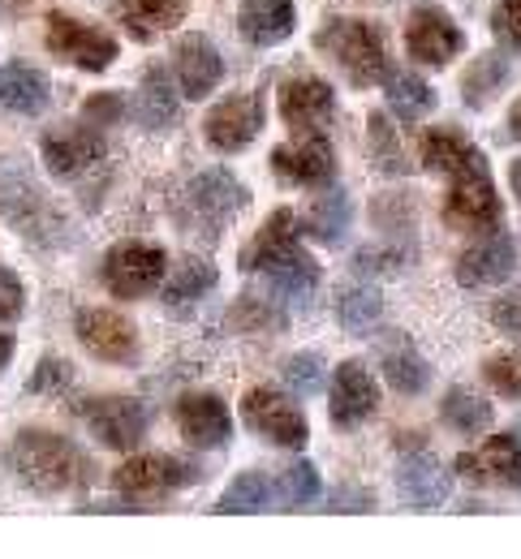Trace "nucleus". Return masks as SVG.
Listing matches in <instances>:
<instances>
[{
    "instance_id": "f704fd0d",
    "label": "nucleus",
    "mask_w": 521,
    "mask_h": 559,
    "mask_svg": "<svg viewBox=\"0 0 521 559\" xmlns=\"http://www.w3.org/2000/svg\"><path fill=\"white\" fill-rule=\"evenodd\" d=\"M216 288V267L203 259H181V267L164 284V306L168 310H190L194 301H203Z\"/></svg>"
},
{
    "instance_id": "603ef678",
    "label": "nucleus",
    "mask_w": 521,
    "mask_h": 559,
    "mask_svg": "<svg viewBox=\"0 0 521 559\" xmlns=\"http://www.w3.org/2000/svg\"><path fill=\"white\" fill-rule=\"evenodd\" d=\"M509 134L521 142V95H518V104L509 108Z\"/></svg>"
},
{
    "instance_id": "5701e85b",
    "label": "nucleus",
    "mask_w": 521,
    "mask_h": 559,
    "mask_svg": "<svg viewBox=\"0 0 521 559\" xmlns=\"http://www.w3.org/2000/svg\"><path fill=\"white\" fill-rule=\"evenodd\" d=\"M237 31L254 48H276L298 31V4L294 0H241Z\"/></svg>"
},
{
    "instance_id": "c03bdc74",
    "label": "nucleus",
    "mask_w": 521,
    "mask_h": 559,
    "mask_svg": "<svg viewBox=\"0 0 521 559\" xmlns=\"http://www.w3.org/2000/svg\"><path fill=\"white\" fill-rule=\"evenodd\" d=\"M492 31L505 48L521 52V0H500L496 13H492Z\"/></svg>"
},
{
    "instance_id": "aec40b11",
    "label": "nucleus",
    "mask_w": 521,
    "mask_h": 559,
    "mask_svg": "<svg viewBox=\"0 0 521 559\" xmlns=\"http://www.w3.org/2000/svg\"><path fill=\"white\" fill-rule=\"evenodd\" d=\"M518 267V246L509 233H492L483 241H474L461 259H457V284L465 288H492V284H505Z\"/></svg>"
},
{
    "instance_id": "6ab92c4d",
    "label": "nucleus",
    "mask_w": 521,
    "mask_h": 559,
    "mask_svg": "<svg viewBox=\"0 0 521 559\" xmlns=\"http://www.w3.org/2000/svg\"><path fill=\"white\" fill-rule=\"evenodd\" d=\"M281 117H285L289 130L315 134V130H323V126L336 117V95H332V86H328L323 78H315V73L289 78V82L281 86Z\"/></svg>"
},
{
    "instance_id": "72a5a7b5",
    "label": "nucleus",
    "mask_w": 521,
    "mask_h": 559,
    "mask_svg": "<svg viewBox=\"0 0 521 559\" xmlns=\"http://www.w3.org/2000/svg\"><path fill=\"white\" fill-rule=\"evenodd\" d=\"M379 314H383V297H379V288H371V284H345L336 293V323L345 332L367 336L375 323H379Z\"/></svg>"
},
{
    "instance_id": "a878e982",
    "label": "nucleus",
    "mask_w": 521,
    "mask_h": 559,
    "mask_svg": "<svg viewBox=\"0 0 521 559\" xmlns=\"http://www.w3.org/2000/svg\"><path fill=\"white\" fill-rule=\"evenodd\" d=\"M48 99H52V82L39 66H26V61L0 66V108L17 117H39Z\"/></svg>"
},
{
    "instance_id": "4c0bfd02",
    "label": "nucleus",
    "mask_w": 521,
    "mask_h": 559,
    "mask_svg": "<svg viewBox=\"0 0 521 559\" xmlns=\"http://www.w3.org/2000/svg\"><path fill=\"white\" fill-rule=\"evenodd\" d=\"M367 142H371V164L379 173H410V164H405V151H401V142L392 134V126H388V117L383 112H371V130H367Z\"/></svg>"
},
{
    "instance_id": "4468645a",
    "label": "nucleus",
    "mask_w": 521,
    "mask_h": 559,
    "mask_svg": "<svg viewBox=\"0 0 521 559\" xmlns=\"http://www.w3.org/2000/svg\"><path fill=\"white\" fill-rule=\"evenodd\" d=\"M379 409V388H375L371 370L363 361H341L332 374V392H328V414L336 430H358L363 421L375 418Z\"/></svg>"
},
{
    "instance_id": "0eeeda50",
    "label": "nucleus",
    "mask_w": 521,
    "mask_h": 559,
    "mask_svg": "<svg viewBox=\"0 0 521 559\" xmlns=\"http://www.w3.org/2000/svg\"><path fill=\"white\" fill-rule=\"evenodd\" d=\"M250 203V190L228 173V168H208L190 181L186 190V207L194 215L203 237H221V228H228Z\"/></svg>"
},
{
    "instance_id": "39448f33",
    "label": "nucleus",
    "mask_w": 521,
    "mask_h": 559,
    "mask_svg": "<svg viewBox=\"0 0 521 559\" xmlns=\"http://www.w3.org/2000/svg\"><path fill=\"white\" fill-rule=\"evenodd\" d=\"M199 478H203V465L181 461V456H168V452H147V456L126 461L113 474V487L121 490L126 499H134V503H151V499H164L173 490L194 487Z\"/></svg>"
},
{
    "instance_id": "c85d7f7f",
    "label": "nucleus",
    "mask_w": 521,
    "mask_h": 559,
    "mask_svg": "<svg viewBox=\"0 0 521 559\" xmlns=\"http://www.w3.org/2000/svg\"><path fill=\"white\" fill-rule=\"evenodd\" d=\"M289 246H298V215L289 207L272 211L268 219H263V228L246 241V250H241V272H263L276 254H285Z\"/></svg>"
},
{
    "instance_id": "a18cd8bd",
    "label": "nucleus",
    "mask_w": 521,
    "mask_h": 559,
    "mask_svg": "<svg viewBox=\"0 0 521 559\" xmlns=\"http://www.w3.org/2000/svg\"><path fill=\"white\" fill-rule=\"evenodd\" d=\"M22 310H26V284L17 280V272L0 267V323L22 319Z\"/></svg>"
},
{
    "instance_id": "79ce46f5",
    "label": "nucleus",
    "mask_w": 521,
    "mask_h": 559,
    "mask_svg": "<svg viewBox=\"0 0 521 559\" xmlns=\"http://www.w3.org/2000/svg\"><path fill=\"white\" fill-rule=\"evenodd\" d=\"M70 383H74V366H70L66 357H44V361L35 366L26 392H35V396H57V392H66Z\"/></svg>"
},
{
    "instance_id": "cd10ccee",
    "label": "nucleus",
    "mask_w": 521,
    "mask_h": 559,
    "mask_svg": "<svg viewBox=\"0 0 521 559\" xmlns=\"http://www.w3.org/2000/svg\"><path fill=\"white\" fill-rule=\"evenodd\" d=\"M259 276L268 280V288H272L281 301H306V297L319 288V267H315V259H310L301 246H289L285 254H276Z\"/></svg>"
},
{
    "instance_id": "f03ea898",
    "label": "nucleus",
    "mask_w": 521,
    "mask_h": 559,
    "mask_svg": "<svg viewBox=\"0 0 521 559\" xmlns=\"http://www.w3.org/2000/svg\"><path fill=\"white\" fill-rule=\"evenodd\" d=\"M0 219L39 250H57L70 241V219L44 194L39 177L22 155L0 159Z\"/></svg>"
},
{
    "instance_id": "37998d69",
    "label": "nucleus",
    "mask_w": 521,
    "mask_h": 559,
    "mask_svg": "<svg viewBox=\"0 0 521 559\" xmlns=\"http://www.w3.org/2000/svg\"><path fill=\"white\" fill-rule=\"evenodd\" d=\"M483 374H487V383H492L500 396H513V401H521V353H500V357H487Z\"/></svg>"
},
{
    "instance_id": "c9c22d12",
    "label": "nucleus",
    "mask_w": 521,
    "mask_h": 559,
    "mask_svg": "<svg viewBox=\"0 0 521 559\" xmlns=\"http://www.w3.org/2000/svg\"><path fill=\"white\" fill-rule=\"evenodd\" d=\"M388 108L401 121H423L427 112H436V91L414 73H388Z\"/></svg>"
},
{
    "instance_id": "473e14b6",
    "label": "nucleus",
    "mask_w": 521,
    "mask_h": 559,
    "mask_svg": "<svg viewBox=\"0 0 521 559\" xmlns=\"http://www.w3.org/2000/svg\"><path fill=\"white\" fill-rule=\"evenodd\" d=\"M306 233L319 246H341V237L350 233V194L345 190H328L319 194L306 211Z\"/></svg>"
},
{
    "instance_id": "f3484780",
    "label": "nucleus",
    "mask_w": 521,
    "mask_h": 559,
    "mask_svg": "<svg viewBox=\"0 0 521 559\" xmlns=\"http://www.w3.org/2000/svg\"><path fill=\"white\" fill-rule=\"evenodd\" d=\"M173 73H177V86L186 99H208L224 78V57L221 48L208 39V35H181L173 44Z\"/></svg>"
},
{
    "instance_id": "8fccbe9b",
    "label": "nucleus",
    "mask_w": 521,
    "mask_h": 559,
    "mask_svg": "<svg viewBox=\"0 0 521 559\" xmlns=\"http://www.w3.org/2000/svg\"><path fill=\"white\" fill-rule=\"evenodd\" d=\"M401 263H405V254H396V250H358L354 254L358 272H396Z\"/></svg>"
},
{
    "instance_id": "58836bf2",
    "label": "nucleus",
    "mask_w": 521,
    "mask_h": 559,
    "mask_svg": "<svg viewBox=\"0 0 521 559\" xmlns=\"http://www.w3.org/2000/svg\"><path fill=\"white\" fill-rule=\"evenodd\" d=\"M233 323H237V328H250V332H272V328H285L289 319H285V310H276V306L263 301V297H237Z\"/></svg>"
},
{
    "instance_id": "423d86ee",
    "label": "nucleus",
    "mask_w": 521,
    "mask_h": 559,
    "mask_svg": "<svg viewBox=\"0 0 521 559\" xmlns=\"http://www.w3.org/2000/svg\"><path fill=\"white\" fill-rule=\"evenodd\" d=\"M164 272H168V254H164L159 246H147V241H121V246H113V250L104 254V263H99L104 288H108L113 297H121V301L147 297L151 288L164 280Z\"/></svg>"
},
{
    "instance_id": "1a4fd4ad",
    "label": "nucleus",
    "mask_w": 521,
    "mask_h": 559,
    "mask_svg": "<svg viewBox=\"0 0 521 559\" xmlns=\"http://www.w3.org/2000/svg\"><path fill=\"white\" fill-rule=\"evenodd\" d=\"M418 435H401V465H396V495H401V503H410V508H418V512H431V508H440L448 499V487H452V478H448V469L423 448V443H414Z\"/></svg>"
},
{
    "instance_id": "b1692460",
    "label": "nucleus",
    "mask_w": 521,
    "mask_h": 559,
    "mask_svg": "<svg viewBox=\"0 0 521 559\" xmlns=\"http://www.w3.org/2000/svg\"><path fill=\"white\" fill-rule=\"evenodd\" d=\"M375 357H379V366H383L388 388H396L401 396H418V392H427V383H431V366H427L423 353L414 349V341H410L405 332H388V336L375 345Z\"/></svg>"
},
{
    "instance_id": "393cba45",
    "label": "nucleus",
    "mask_w": 521,
    "mask_h": 559,
    "mask_svg": "<svg viewBox=\"0 0 521 559\" xmlns=\"http://www.w3.org/2000/svg\"><path fill=\"white\" fill-rule=\"evenodd\" d=\"M423 164L431 173L448 177V181L452 177H470V173H487V155L465 139L461 130H448V126L423 134Z\"/></svg>"
},
{
    "instance_id": "ddd939ff",
    "label": "nucleus",
    "mask_w": 521,
    "mask_h": 559,
    "mask_svg": "<svg viewBox=\"0 0 521 559\" xmlns=\"http://www.w3.org/2000/svg\"><path fill=\"white\" fill-rule=\"evenodd\" d=\"M272 177L285 181V186L319 190V186H328L336 177V151L319 134H301L294 146H276L272 151Z\"/></svg>"
},
{
    "instance_id": "2f4dec72",
    "label": "nucleus",
    "mask_w": 521,
    "mask_h": 559,
    "mask_svg": "<svg viewBox=\"0 0 521 559\" xmlns=\"http://www.w3.org/2000/svg\"><path fill=\"white\" fill-rule=\"evenodd\" d=\"M509 57L505 52H483L478 61H470V70L461 73V95H465V108H487L496 99V91L509 82Z\"/></svg>"
},
{
    "instance_id": "864d4df0",
    "label": "nucleus",
    "mask_w": 521,
    "mask_h": 559,
    "mask_svg": "<svg viewBox=\"0 0 521 559\" xmlns=\"http://www.w3.org/2000/svg\"><path fill=\"white\" fill-rule=\"evenodd\" d=\"M509 181H513V194L521 199V159L513 164V173H509Z\"/></svg>"
},
{
    "instance_id": "e433bc0d",
    "label": "nucleus",
    "mask_w": 521,
    "mask_h": 559,
    "mask_svg": "<svg viewBox=\"0 0 521 559\" xmlns=\"http://www.w3.org/2000/svg\"><path fill=\"white\" fill-rule=\"evenodd\" d=\"M272 508V483H268V474L263 469H246V474H237L233 478V487L221 495V503H216V512H268Z\"/></svg>"
},
{
    "instance_id": "412c9836",
    "label": "nucleus",
    "mask_w": 521,
    "mask_h": 559,
    "mask_svg": "<svg viewBox=\"0 0 521 559\" xmlns=\"http://www.w3.org/2000/svg\"><path fill=\"white\" fill-rule=\"evenodd\" d=\"M452 469L470 483H505L521 490V435H492L478 452L457 456Z\"/></svg>"
},
{
    "instance_id": "7c9ffc66",
    "label": "nucleus",
    "mask_w": 521,
    "mask_h": 559,
    "mask_svg": "<svg viewBox=\"0 0 521 559\" xmlns=\"http://www.w3.org/2000/svg\"><path fill=\"white\" fill-rule=\"evenodd\" d=\"M177 108L181 104H177V91H173L168 73L159 66H147L143 78H139V121L147 130H168L177 121Z\"/></svg>"
},
{
    "instance_id": "dca6fc26",
    "label": "nucleus",
    "mask_w": 521,
    "mask_h": 559,
    "mask_svg": "<svg viewBox=\"0 0 521 559\" xmlns=\"http://www.w3.org/2000/svg\"><path fill=\"white\" fill-rule=\"evenodd\" d=\"M259 130H263V99L259 95H228L203 121V139L212 142L216 151H224V155L246 151L250 142L259 139Z\"/></svg>"
},
{
    "instance_id": "ea45409f",
    "label": "nucleus",
    "mask_w": 521,
    "mask_h": 559,
    "mask_svg": "<svg viewBox=\"0 0 521 559\" xmlns=\"http://www.w3.org/2000/svg\"><path fill=\"white\" fill-rule=\"evenodd\" d=\"M281 374H285V383H289L298 396H315L319 383H323V357H319V353H294Z\"/></svg>"
},
{
    "instance_id": "49530a36",
    "label": "nucleus",
    "mask_w": 521,
    "mask_h": 559,
    "mask_svg": "<svg viewBox=\"0 0 521 559\" xmlns=\"http://www.w3.org/2000/svg\"><path fill=\"white\" fill-rule=\"evenodd\" d=\"M121 117H126V104H121L117 91H99V95L86 99V121H91V126H113V121H121Z\"/></svg>"
},
{
    "instance_id": "6e6552de",
    "label": "nucleus",
    "mask_w": 521,
    "mask_h": 559,
    "mask_svg": "<svg viewBox=\"0 0 521 559\" xmlns=\"http://www.w3.org/2000/svg\"><path fill=\"white\" fill-rule=\"evenodd\" d=\"M78 418L86 421V430L104 443V448H117V452H130L147 439L151 414L143 401L134 396H91L74 409Z\"/></svg>"
},
{
    "instance_id": "3c124183",
    "label": "nucleus",
    "mask_w": 521,
    "mask_h": 559,
    "mask_svg": "<svg viewBox=\"0 0 521 559\" xmlns=\"http://www.w3.org/2000/svg\"><path fill=\"white\" fill-rule=\"evenodd\" d=\"M13 349H17V341H13L9 332H0V370H4L9 361H13Z\"/></svg>"
},
{
    "instance_id": "09e8293b",
    "label": "nucleus",
    "mask_w": 521,
    "mask_h": 559,
    "mask_svg": "<svg viewBox=\"0 0 521 559\" xmlns=\"http://www.w3.org/2000/svg\"><path fill=\"white\" fill-rule=\"evenodd\" d=\"M332 512H371L375 508V495L363 487H336L332 490Z\"/></svg>"
},
{
    "instance_id": "20e7f679",
    "label": "nucleus",
    "mask_w": 521,
    "mask_h": 559,
    "mask_svg": "<svg viewBox=\"0 0 521 559\" xmlns=\"http://www.w3.org/2000/svg\"><path fill=\"white\" fill-rule=\"evenodd\" d=\"M44 39H48V52L57 61H66V66H74L82 73H104L121 52L108 31H99L95 22H82L74 13H61V9L48 13Z\"/></svg>"
},
{
    "instance_id": "bb28decb",
    "label": "nucleus",
    "mask_w": 521,
    "mask_h": 559,
    "mask_svg": "<svg viewBox=\"0 0 521 559\" xmlns=\"http://www.w3.org/2000/svg\"><path fill=\"white\" fill-rule=\"evenodd\" d=\"M190 13V0H117V22L139 39L147 44L155 35L181 26Z\"/></svg>"
},
{
    "instance_id": "a211bd4d",
    "label": "nucleus",
    "mask_w": 521,
    "mask_h": 559,
    "mask_svg": "<svg viewBox=\"0 0 521 559\" xmlns=\"http://www.w3.org/2000/svg\"><path fill=\"white\" fill-rule=\"evenodd\" d=\"M445 219L465 228V233H487L500 219V194H496L492 173L452 177V190L445 199Z\"/></svg>"
},
{
    "instance_id": "f257e3e1",
    "label": "nucleus",
    "mask_w": 521,
    "mask_h": 559,
    "mask_svg": "<svg viewBox=\"0 0 521 559\" xmlns=\"http://www.w3.org/2000/svg\"><path fill=\"white\" fill-rule=\"evenodd\" d=\"M4 469L35 495H66L95 483V461L78 448L74 439L57 435V430H39L26 426L9 439L4 448Z\"/></svg>"
},
{
    "instance_id": "f8f14e48",
    "label": "nucleus",
    "mask_w": 521,
    "mask_h": 559,
    "mask_svg": "<svg viewBox=\"0 0 521 559\" xmlns=\"http://www.w3.org/2000/svg\"><path fill=\"white\" fill-rule=\"evenodd\" d=\"M74 332L82 341V349L91 357H99V361L126 366V361L139 357V328L117 310H78Z\"/></svg>"
},
{
    "instance_id": "2eb2a0df",
    "label": "nucleus",
    "mask_w": 521,
    "mask_h": 559,
    "mask_svg": "<svg viewBox=\"0 0 521 559\" xmlns=\"http://www.w3.org/2000/svg\"><path fill=\"white\" fill-rule=\"evenodd\" d=\"M461 48H465V35H461V26L448 17L445 9L423 4V9L410 13V22H405V52L414 61H423V66H448Z\"/></svg>"
},
{
    "instance_id": "c756f323",
    "label": "nucleus",
    "mask_w": 521,
    "mask_h": 559,
    "mask_svg": "<svg viewBox=\"0 0 521 559\" xmlns=\"http://www.w3.org/2000/svg\"><path fill=\"white\" fill-rule=\"evenodd\" d=\"M492 418H496V405L470 388H448L440 401V421L457 435H487Z\"/></svg>"
},
{
    "instance_id": "7ed1b4c3",
    "label": "nucleus",
    "mask_w": 521,
    "mask_h": 559,
    "mask_svg": "<svg viewBox=\"0 0 521 559\" xmlns=\"http://www.w3.org/2000/svg\"><path fill=\"white\" fill-rule=\"evenodd\" d=\"M315 48L328 52L354 86H375L379 78H388V52H383V35H379L375 22L328 17L315 35Z\"/></svg>"
},
{
    "instance_id": "4be33fe9",
    "label": "nucleus",
    "mask_w": 521,
    "mask_h": 559,
    "mask_svg": "<svg viewBox=\"0 0 521 559\" xmlns=\"http://www.w3.org/2000/svg\"><path fill=\"white\" fill-rule=\"evenodd\" d=\"M173 418H177V430L194 448H224L233 439V418H228V405L221 396H208V392L181 396L173 405Z\"/></svg>"
},
{
    "instance_id": "de8ad7c7",
    "label": "nucleus",
    "mask_w": 521,
    "mask_h": 559,
    "mask_svg": "<svg viewBox=\"0 0 521 559\" xmlns=\"http://www.w3.org/2000/svg\"><path fill=\"white\" fill-rule=\"evenodd\" d=\"M492 323H496L500 332H509V336H521V288L505 293V297L492 306Z\"/></svg>"
},
{
    "instance_id": "9d476101",
    "label": "nucleus",
    "mask_w": 521,
    "mask_h": 559,
    "mask_svg": "<svg viewBox=\"0 0 521 559\" xmlns=\"http://www.w3.org/2000/svg\"><path fill=\"white\" fill-rule=\"evenodd\" d=\"M241 418L254 435H263L276 448H306V439H310V426L301 418V409L272 388H250L241 401Z\"/></svg>"
},
{
    "instance_id": "9b49d317",
    "label": "nucleus",
    "mask_w": 521,
    "mask_h": 559,
    "mask_svg": "<svg viewBox=\"0 0 521 559\" xmlns=\"http://www.w3.org/2000/svg\"><path fill=\"white\" fill-rule=\"evenodd\" d=\"M39 151H44V164L52 177L74 181L108 155V139L99 134V126H57L39 139Z\"/></svg>"
},
{
    "instance_id": "a19ab883",
    "label": "nucleus",
    "mask_w": 521,
    "mask_h": 559,
    "mask_svg": "<svg viewBox=\"0 0 521 559\" xmlns=\"http://www.w3.org/2000/svg\"><path fill=\"white\" fill-rule=\"evenodd\" d=\"M281 499H285L289 508L315 503V499H319V469L306 465V461H298L294 469H285V478H281Z\"/></svg>"
}]
</instances>
